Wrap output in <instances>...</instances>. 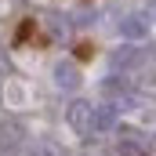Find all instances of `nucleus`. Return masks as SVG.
<instances>
[{"label":"nucleus","instance_id":"nucleus-3","mask_svg":"<svg viewBox=\"0 0 156 156\" xmlns=\"http://www.w3.org/2000/svg\"><path fill=\"white\" fill-rule=\"evenodd\" d=\"M102 94H105L116 109H134V105H138V91H134L123 76L120 80H105V83H102Z\"/></svg>","mask_w":156,"mask_h":156},{"label":"nucleus","instance_id":"nucleus-7","mask_svg":"<svg viewBox=\"0 0 156 156\" xmlns=\"http://www.w3.org/2000/svg\"><path fill=\"white\" fill-rule=\"evenodd\" d=\"M33 149H37V156H62V149H58V145H51V142H37Z\"/></svg>","mask_w":156,"mask_h":156},{"label":"nucleus","instance_id":"nucleus-5","mask_svg":"<svg viewBox=\"0 0 156 156\" xmlns=\"http://www.w3.org/2000/svg\"><path fill=\"white\" fill-rule=\"evenodd\" d=\"M18 145H22V123H18V120H4V123H0V149L11 153V149H18Z\"/></svg>","mask_w":156,"mask_h":156},{"label":"nucleus","instance_id":"nucleus-4","mask_svg":"<svg viewBox=\"0 0 156 156\" xmlns=\"http://www.w3.org/2000/svg\"><path fill=\"white\" fill-rule=\"evenodd\" d=\"M116 29H120V37H127V40H142L145 33H149V18H142V15H127V18L116 22Z\"/></svg>","mask_w":156,"mask_h":156},{"label":"nucleus","instance_id":"nucleus-2","mask_svg":"<svg viewBox=\"0 0 156 156\" xmlns=\"http://www.w3.org/2000/svg\"><path fill=\"white\" fill-rule=\"evenodd\" d=\"M113 69H120L123 80H156V55L145 51V47H120L113 55Z\"/></svg>","mask_w":156,"mask_h":156},{"label":"nucleus","instance_id":"nucleus-6","mask_svg":"<svg viewBox=\"0 0 156 156\" xmlns=\"http://www.w3.org/2000/svg\"><path fill=\"white\" fill-rule=\"evenodd\" d=\"M55 87H62V91H73V87H80V73H76V66L58 62V66H55Z\"/></svg>","mask_w":156,"mask_h":156},{"label":"nucleus","instance_id":"nucleus-1","mask_svg":"<svg viewBox=\"0 0 156 156\" xmlns=\"http://www.w3.org/2000/svg\"><path fill=\"white\" fill-rule=\"evenodd\" d=\"M116 123V105H91V102H73L69 105V127L91 138V134H102Z\"/></svg>","mask_w":156,"mask_h":156}]
</instances>
